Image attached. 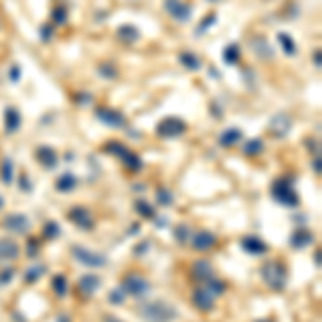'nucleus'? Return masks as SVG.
I'll use <instances>...</instances> for the list:
<instances>
[{"label":"nucleus","instance_id":"f257e3e1","mask_svg":"<svg viewBox=\"0 0 322 322\" xmlns=\"http://www.w3.org/2000/svg\"><path fill=\"white\" fill-rule=\"evenodd\" d=\"M138 314L146 322H174L178 320V310L168 301H148L138 307Z\"/></svg>","mask_w":322,"mask_h":322},{"label":"nucleus","instance_id":"f03ea898","mask_svg":"<svg viewBox=\"0 0 322 322\" xmlns=\"http://www.w3.org/2000/svg\"><path fill=\"white\" fill-rule=\"evenodd\" d=\"M262 279L267 282L269 288L273 290H284L286 279H288V271L282 262H267L262 267Z\"/></svg>","mask_w":322,"mask_h":322},{"label":"nucleus","instance_id":"7ed1b4c3","mask_svg":"<svg viewBox=\"0 0 322 322\" xmlns=\"http://www.w3.org/2000/svg\"><path fill=\"white\" fill-rule=\"evenodd\" d=\"M273 196L279 204L284 206H299V193L292 187V178H279V181L273 185Z\"/></svg>","mask_w":322,"mask_h":322},{"label":"nucleus","instance_id":"20e7f679","mask_svg":"<svg viewBox=\"0 0 322 322\" xmlns=\"http://www.w3.org/2000/svg\"><path fill=\"white\" fill-rule=\"evenodd\" d=\"M73 258L80 264H84V267H90V269H101L107 264V258L103 254H95V252H90V249H86L82 245H75L73 247Z\"/></svg>","mask_w":322,"mask_h":322},{"label":"nucleus","instance_id":"39448f33","mask_svg":"<svg viewBox=\"0 0 322 322\" xmlns=\"http://www.w3.org/2000/svg\"><path fill=\"white\" fill-rule=\"evenodd\" d=\"M185 131H187V125L176 116H168L157 125V135L159 138H176V135H183Z\"/></svg>","mask_w":322,"mask_h":322},{"label":"nucleus","instance_id":"423d86ee","mask_svg":"<svg viewBox=\"0 0 322 322\" xmlns=\"http://www.w3.org/2000/svg\"><path fill=\"white\" fill-rule=\"evenodd\" d=\"M120 288L125 290V295H131V297H146L150 286L144 277L140 275H127L123 279V284H120Z\"/></svg>","mask_w":322,"mask_h":322},{"label":"nucleus","instance_id":"0eeeda50","mask_svg":"<svg viewBox=\"0 0 322 322\" xmlns=\"http://www.w3.org/2000/svg\"><path fill=\"white\" fill-rule=\"evenodd\" d=\"M97 118L101 120L103 125L112 127V129H125L127 127L125 114H120L118 110H112V107H99V110H97Z\"/></svg>","mask_w":322,"mask_h":322},{"label":"nucleus","instance_id":"6e6552de","mask_svg":"<svg viewBox=\"0 0 322 322\" xmlns=\"http://www.w3.org/2000/svg\"><path fill=\"white\" fill-rule=\"evenodd\" d=\"M163 9L168 11V15L176 21H187L191 17V6L183 0H166L163 2Z\"/></svg>","mask_w":322,"mask_h":322},{"label":"nucleus","instance_id":"1a4fd4ad","mask_svg":"<svg viewBox=\"0 0 322 322\" xmlns=\"http://www.w3.org/2000/svg\"><path fill=\"white\" fill-rule=\"evenodd\" d=\"M2 226L6 228V230L21 234V232L30 230V219H28L26 215H21V213H11V215H6V217H4Z\"/></svg>","mask_w":322,"mask_h":322},{"label":"nucleus","instance_id":"9d476101","mask_svg":"<svg viewBox=\"0 0 322 322\" xmlns=\"http://www.w3.org/2000/svg\"><path fill=\"white\" fill-rule=\"evenodd\" d=\"M69 221H73L77 228H82V230H92L95 228V221L90 217V211L82 209V206H75V209L69 211Z\"/></svg>","mask_w":322,"mask_h":322},{"label":"nucleus","instance_id":"9b49d317","mask_svg":"<svg viewBox=\"0 0 322 322\" xmlns=\"http://www.w3.org/2000/svg\"><path fill=\"white\" fill-rule=\"evenodd\" d=\"M191 301H193V305H196L198 310H202V312H211L215 307V295L209 288H206V286H204V288H198L196 292H193Z\"/></svg>","mask_w":322,"mask_h":322},{"label":"nucleus","instance_id":"f8f14e48","mask_svg":"<svg viewBox=\"0 0 322 322\" xmlns=\"http://www.w3.org/2000/svg\"><path fill=\"white\" fill-rule=\"evenodd\" d=\"M241 247L243 252L252 254V256H260V254H267V243L262 239H258V236H243L241 239Z\"/></svg>","mask_w":322,"mask_h":322},{"label":"nucleus","instance_id":"ddd939ff","mask_svg":"<svg viewBox=\"0 0 322 322\" xmlns=\"http://www.w3.org/2000/svg\"><path fill=\"white\" fill-rule=\"evenodd\" d=\"M34 155H37V159L43 163V168L52 170V168L58 166V155H56L54 148H49V146H39L37 150H34Z\"/></svg>","mask_w":322,"mask_h":322},{"label":"nucleus","instance_id":"4468645a","mask_svg":"<svg viewBox=\"0 0 322 322\" xmlns=\"http://www.w3.org/2000/svg\"><path fill=\"white\" fill-rule=\"evenodd\" d=\"M215 236L211 234V232H204V230H200V232H196L191 236V245H193V249H198V252H206V249H211L213 245H215Z\"/></svg>","mask_w":322,"mask_h":322},{"label":"nucleus","instance_id":"2eb2a0df","mask_svg":"<svg viewBox=\"0 0 322 322\" xmlns=\"http://www.w3.org/2000/svg\"><path fill=\"white\" fill-rule=\"evenodd\" d=\"M290 116L288 114H284V112H279L273 116V120H271V131H273L275 135H286L290 131Z\"/></svg>","mask_w":322,"mask_h":322},{"label":"nucleus","instance_id":"dca6fc26","mask_svg":"<svg viewBox=\"0 0 322 322\" xmlns=\"http://www.w3.org/2000/svg\"><path fill=\"white\" fill-rule=\"evenodd\" d=\"M4 127H6V133H15L21 127V114L15 107H6L4 110Z\"/></svg>","mask_w":322,"mask_h":322},{"label":"nucleus","instance_id":"f3484780","mask_svg":"<svg viewBox=\"0 0 322 322\" xmlns=\"http://www.w3.org/2000/svg\"><path fill=\"white\" fill-rule=\"evenodd\" d=\"M17 254H19L17 243L9 239H0V262H9L13 258H17Z\"/></svg>","mask_w":322,"mask_h":322},{"label":"nucleus","instance_id":"a211bd4d","mask_svg":"<svg viewBox=\"0 0 322 322\" xmlns=\"http://www.w3.org/2000/svg\"><path fill=\"white\" fill-rule=\"evenodd\" d=\"M241 138H243V131H241V129H236V127H228L226 131L219 135V144H221V146H226V148H230V146H234V144H239Z\"/></svg>","mask_w":322,"mask_h":322},{"label":"nucleus","instance_id":"6ab92c4d","mask_svg":"<svg viewBox=\"0 0 322 322\" xmlns=\"http://www.w3.org/2000/svg\"><path fill=\"white\" fill-rule=\"evenodd\" d=\"M99 286H101V279H99L97 275H84V277L80 279V290L84 292L86 297H88V295H95Z\"/></svg>","mask_w":322,"mask_h":322},{"label":"nucleus","instance_id":"aec40b11","mask_svg":"<svg viewBox=\"0 0 322 322\" xmlns=\"http://www.w3.org/2000/svg\"><path fill=\"white\" fill-rule=\"evenodd\" d=\"M312 241H314V236H312V232H307V230H297L295 234H292V239H290V243H292V247L295 249H305L307 245H312Z\"/></svg>","mask_w":322,"mask_h":322},{"label":"nucleus","instance_id":"412c9836","mask_svg":"<svg viewBox=\"0 0 322 322\" xmlns=\"http://www.w3.org/2000/svg\"><path fill=\"white\" fill-rule=\"evenodd\" d=\"M77 187V178L73 174H62L60 178H56V189L67 193V191H73Z\"/></svg>","mask_w":322,"mask_h":322},{"label":"nucleus","instance_id":"4be33fe9","mask_svg":"<svg viewBox=\"0 0 322 322\" xmlns=\"http://www.w3.org/2000/svg\"><path fill=\"white\" fill-rule=\"evenodd\" d=\"M178 60H181L183 67L189 69V71H198L200 67H202V62H200L198 54H193V52H183L181 56H178Z\"/></svg>","mask_w":322,"mask_h":322},{"label":"nucleus","instance_id":"5701e85b","mask_svg":"<svg viewBox=\"0 0 322 322\" xmlns=\"http://www.w3.org/2000/svg\"><path fill=\"white\" fill-rule=\"evenodd\" d=\"M118 37L123 39L125 43H135L140 39V30L135 26H131V24H125V26L118 28Z\"/></svg>","mask_w":322,"mask_h":322},{"label":"nucleus","instance_id":"b1692460","mask_svg":"<svg viewBox=\"0 0 322 322\" xmlns=\"http://www.w3.org/2000/svg\"><path fill=\"white\" fill-rule=\"evenodd\" d=\"M193 275H196L198 279H211L213 277V267H211V262H206V260H200L193 264Z\"/></svg>","mask_w":322,"mask_h":322},{"label":"nucleus","instance_id":"393cba45","mask_svg":"<svg viewBox=\"0 0 322 322\" xmlns=\"http://www.w3.org/2000/svg\"><path fill=\"white\" fill-rule=\"evenodd\" d=\"M277 41H279V45L284 47V52L288 54V56H295L297 54V43L292 41V37L288 32H279L277 34Z\"/></svg>","mask_w":322,"mask_h":322},{"label":"nucleus","instance_id":"a878e982","mask_svg":"<svg viewBox=\"0 0 322 322\" xmlns=\"http://www.w3.org/2000/svg\"><path fill=\"white\" fill-rule=\"evenodd\" d=\"M239 58H241L239 45H236V43H230V45L224 49V62L226 64H236V62H239Z\"/></svg>","mask_w":322,"mask_h":322},{"label":"nucleus","instance_id":"bb28decb","mask_svg":"<svg viewBox=\"0 0 322 322\" xmlns=\"http://www.w3.org/2000/svg\"><path fill=\"white\" fill-rule=\"evenodd\" d=\"M262 148H264L262 140H249V142H245V146H243V153L249 155V157H254L258 153H262Z\"/></svg>","mask_w":322,"mask_h":322},{"label":"nucleus","instance_id":"cd10ccee","mask_svg":"<svg viewBox=\"0 0 322 322\" xmlns=\"http://www.w3.org/2000/svg\"><path fill=\"white\" fill-rule=\"evenodd\" d=\"M43 273H45V267H43V264H34V267H32L30 271H28L26 277H24V279H26V284H34Z\"/></svg>","mask_w":322,"mask_h":322},{"label":"nucleus","instance_id":"c85d7f7f","mask_svg":"<svg viewBox=\"0 0 322 322\" xmlns=\"http://www.w3.org/2000/svg\"><path fill=\"white\" fill-rule=\"evenodd\" d=\"M52 286H54V290H56V295H58V297L67 295V279H64V275H56Z\"/></svg>","mask_w":322,"mask_h":322},{"label":"nucleus","instance_id":"c756f323","mask_svg":"<svg viewBox=\"0 0 322 322\" xmlns=\"http://www.w3.org/2000/svg\"><path fill=\"white\" fill-rule=\"evenodd\" d=\"M11 181H13V161L4 159V163H2V183L9 185Z\"/></svg>","mask_w":322,"mask_h":322},{"label":"nucleus","instance_id":"7c9ffc66","mask_svg":"<svg viewBox=\"0 0 322 322\" xmlns=\"http://www.w3.org/2000/svg\"><path fill=\"white\" fill-rule=\"evenodd\" d=\"M52 19H54L58 26L67 24V9H64V6H56V9L52 11Z\"/></svg>","mask_w":322,"mask_h":322},{"label":"nucleus","instance_id":"2f4dec72","mask_svg":"<svg viewBox=\"0 0 322 322\" xmlns=\"http://www.w3.org/2000/svg\"><path fill=\"white\" fill-rule=\"evenodd\" d=\"M135 209L140 211V215H144L146 219H153V217H155V211L150 209V206L144 202V200H138V202H135Z\"/></svg>","mask_w":322,"mask_h":322},{"label":"nucleus","instance_id":"473e14b6","mask_svg":"<svg viewBox=\"0 0 322 322\" xmlns=\"http://www.w3.org/2000/svg\"><path fill=\"white\" fill-rule=\"evenodd\" d=\"M206 288H209L213 295H219V292L226 290V286L219 282V279H206Z\"/></svg>","mask_w":322,"mask_h":322},{"label":"nucleus","instance_id":"72a5a7b5","mask_svg":"<svg viewBox=\"0 0 322 322\" xmlns=\"http://www.w3.org/2000/svg\"><path fill=\"white\" fill-rule=\"evenodd\" d=\"M45 236H47V239H56V236H60V226L56 224V221H49V224H45Z\"/></svg>","mask_w":322,"mask_h":322},{"label":"nucleus","instance_id":"f704fd0d","mask_svg":"<svg viewBox=\"0 0 322 322\" xmlns=\"http://www.w3.org/2000/svg\"><path fill=\"white\" fill-rule=\"evenodd\" d=\"M157 202H159L161 206H170L172 204V193L168 189H159L157 191Z\"/></svg>","mask_w":322,"mask_h":322},{"label":"nucleus","instance_id":"c9c22d12","mask_svg":"<svg viewBox=\"0 0 322 322\" xmlns=\"http://www.w3.org/2000/svg\"><path fill=\"white\" fill-rule=\"evenodd\" d=\"M125 290L123 288H116V290H112V295H110V303H114V305H120L125 301Z\"/></svg>","mask_w":322,"mask_h":322},{"label":"nucleus","instance_id":"e433bc0d","mask_svg":"<svg viewBox=\"0 0 322 322\" xmlns=\"http://www.w3.org/2000/svg\"><path fill=\"white\" fill-rule=\"evenodd\" d=\"M254 47H256V52H258V54H262V49H264L267 58H271V56H273V49H271V47L267 45V41H264V39H262V41H256V43H254Z\"/></svg>","mask_w":322,"mask_h":322},{"label":"nucleus","instance_id":"4c0bfd02","mask_svg":"<svg viewBox=\"0 0 322 322\" xmlns=\"http://www.w3.org/2000/svg\"><path fill=\"white\" fill-rule=\"evenodd\" d=\"M99 73H101L103 77L114 80V77H116V69H114V64H101V67H99Z\"/></svg>","mask_w":322,"mask_h":322},{"label":"nucleus","instance_id":"58836bf2","mask_svg":"<svg viewBox=\"0 0 322 322\" xmlns=\"http://www.w3.org/2000/svg\"><path fill=\"white\" fill-rule=\"evenodd\" d=\"M215 21H217V15H215V13H213V15H206V17H204V21H202V26H198V34H202V32L206 30V28L215 24Z\"/></svg>","mask_w":322,"mask_h":322},{"label":"nucleus","instance_id":"ea45409f","mask_svg":"<svg viewBox=\"0 0 322 322\" xmlns=\"http://www.w3.org/2000/svg\"><path fill=\"white\" fill-rule=\"evenodd\" d=\"M187 234H189V228H187V226H181V228H178V230L174 232V239H176L178 243H183L185 239H187Z\"/></svg>","mask_w":322,"mask_h":322},{"label":"nucleus","instance_id":"a19ab883","mask_svg":"<svg viewBox=\"0 0 322 322\" xmlns=\"http://www.w3.org/2000/svg\"><path fill=\"white\" fill-rule=\"evenodd\" d=\"M11 279H13V269H6L0 273V284H9Z\"/></svg>","mask_w":322,"mask_h":322},{"label":"nucleus","instance_id":"79ce46f5","mask_svg":"<svg viewBox=\"0 0 322 322\" xmlns=\"http://www.w3.org/2000/svg\"><path fill=\"white\" fill-rule=\"evenodd\" d=\"M19 80V67H13L11 69V82H17Z\"/></svg>","mask_w":322,"mask_h":322},{"label":"nucleus","instance_id":"37998d69","mask_svg":"<svg viewBox=\"0 0 322 322\" xmlns=\"http://www.w3.org/2000/svg\"><path fill=\"white\" fill-rule=\"evenodd\" d=\"M19 187H24L26 191H30V183L26 181V176H21V181H19Z\"/></svg>","mask_w":322,"mask_h":322},{"label":"nucleus","instance_id":"c03bdc74","mask_svg":"<svg viewBox=\"0 0 322 322\" xmlns=\"http://www.w3.org/2000/svg\"><path fill=\"white\" fill-rule=\"evenodd\" d=\"M41 34H43V39H45V41H49V26L41 28Z\"/></svg>","mask_w":322,"mask_h":322},{"label":"nucleus","instance_id":"a18cd8bd","mask_svg":"<svg viewBox=\"0 0 322 322\" xmlns=\"http://www.w3.org/2000/svg\"><path fill=\"white\" fill-rule=\"evenodd\" d=\"M103 322H123V320H118L116 316H107V318H105Z\"/></svg>","mask_w":322,"mask_h":322},{"label":"nucleus","instance_id":"49530a36","mask_svg":"<svg viewBox=\"0 0 322 322\" xmlns=\"http://www.w3.org/2000/svg\"><path fill=\"white\" fill-rule=\"evenodd\" d=\"M2 206H4V200H2V198H0V209H2Z\"/></svg>","mask_w":322,"mask_h":322},{"label":"nucleus","instance_id":"de8ad7c7","mask_svg":"<svg viewBox=\"0 0 322 322\" xmlns=\"http://www.w3.org/2000/svg\"><path fill=\"white\" fill-rule=\"evenodd\" d=\"M258 322H271V320H258Z\"/></svg>","mask_w":322,"mask_h":322},{"label":"nucleus","instance_id":"09e8293b","mask_svg":"<svg viewBox=\"0 0 322 322\" xmlns=\"http://www.w3.org/2000/svg\"><path fill=\"white\" fill-rule=\"evenodd\" d=\"M211 2H217V0H211Z\"/></svg>","mask_w":322,"mask_h":322}]
</instances>
